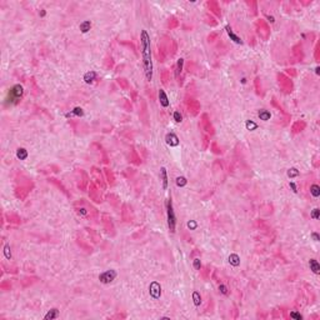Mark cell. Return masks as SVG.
I'll return each instance as SVG.
<instances>
[{
	"instance_id": "9",
	"label": "cell",
	"mask_w": 320,
	"mask_h": 320,
	"mask_svg": "<svg viewBox=\"0 0 320 320\" xmlns=\"http://www.w3.org/2000/svg\"><path fill=\"white\" fill-rule=\"evenodd\" d=\"M174 119H175V121H181V114H179V111H175V114H174Z\"/></svg>"
},
{
	"instance_id": "12",
	"label": "cell",
	"mask_w": 320,
	"mask_h": 320,
	"mask_svg": "<svg viewBox=\"0 0 320 320\" xmlns=\"http://www.w3.org/2000/svg\"><path fill=\"white\" fill-rule=\"evenodd\" d=\"M290 317H291V318H295V319H299V320H300V319H303L302 315H300V314H296V313H291V314H290Z\"/></svg>"
},
{
	"instance_id": "1",
	"label": "cell",
	"mask_w": 320,
	"mask_h": 320,
	"mask_svg": "<svg viewBox=\"0 0 320 320\" xmlns=\"http://www.w3.org/2000/svg\"><path fill=\"white\" fill-rule=\"evenodd\" d=\"M140 48H141L143 65H144L146 80L151 81V79H153V61H151V51H150V36L148 35L146 30H141Z\"/></svg>"
},
{
	"instance_id": "11",
	"label": "cell",
	"mask_w": 320,
	"mask_h": 320,
	"mask_svg": "<svg viewBox=\"0 0 320 320\" xmlns=\"http://www.w3.org/2000/svg\"><path fill=\"white\" fill-rule=\"evenodd\" d=\"M291 171H289V176H295V175H298L299 173L296 171V169H290Z\"/></svg>"
},
{
	"instance_id": "2",
	"label": "cell",
	"mask_w": 320,
	"mask_h": 320,
	"mask_svg": "<svg viewBox=\"0 0 320 320\" xmlns=\"http://www.w3.org/2000/svg\"><path fill=\"white\" fill-rule=\"evenodd\" d=\"M166 210H168V225H169V230L171 233L175 231V223H176V218L174 214V209H173V204H171V199H168L166 201Z\"/></svg>"
},
{
	"instance_id": "6",
	"label": "cell",
	"mask_w": 320,
	"mask_h": 320,
	"mask_svg": "<svg viewBox=\"0 0 320 320\" xmlns=\"http://www.w3.org/2000/svg\"><path fill=\"white\" fill-rule=\"evenodd\" d=\"M310 193L314 198H318L320 195V188L317 185V184H313V185L310 186Z\"/></svg>"
},
{
	"instance_id": "10",
	"label": "cell",
	"mask_w": 320,
	"mask_h": 320,
	"mask_svg": "<svg viewBox=\"0 0 320 320\" xmlns=\"http://www.w3.org/2000/svg\"><path fill=\"white\" fill-rule=\"evenodd\" d=\"M311 216H313L315 220H318V219H319V209H314V212H313V214H311Z\"/></svg>"
},
{
	"instance_id": "8",
	"label": "cell",
	"mask_w": 320,
	"mask_h": 320,
	"mask_svg": "<svg viewBox=\"0 0 320 320\" xmlns=\"http://www.w3.org/2000/svg\"><path fill=\"white\" fill-rule=\"evenodd\" d=\"M227 30H228V34H229V36H230V38H231V39H233V40H234V41H235V43H242V40H240V39H239V38H238V36H236V35H235V34H234V33H233V31H231V29H230V28H229V26H227Z\"/></svg>"
},
{
	"instance_id": "4",
	"label": "cell",
	"mask_w": 320,
	"mask_h": 320,
	"mask_svg": "<svg viewBox=\"0 0 320 320\" xmlns=\"http://www.w3.org/2000/svg\"><path fill=\"white\" fill-rule=\"evenodd\" d=\"M309 265H310V270H311V272L318 275V274L320 273V265H319L318 260H315V259H310Z\"/></svg>"
},
{
	"instance_id": "7",
	"label": "cell",
	"mask_w": 320,
	"mask_h": 320,
	"mask_svg": "<svg viewBox=\"0 0 320 320\" xmlns=\"http://www.w3.org/2000/svg\"><path fill=\"white\" fill-rule=\"evenodd\" d=\"M58 317H59V311L56 310V309H53V310L49 311L46 315H45V319H55V318H58Z\"/></svg>"
},
{
	"instance_id": "5",
	"label": "cell",
	"mask_w": 320,
	"mask_h": 320,
	"mask_svg": "<svg viewBox=\"0 0 320 320\" xmlns=\"http://www.w3.org/2000/svg\"><path fill=\"white\" fill-rule=\"evenodd\" d=\"M160 174H161V179H163V186H164V189H166V186H168L166 169H165V168H161V169H160Z\"/></svg>"
},
{
	"instance_id": "3",
	"label": "cell",
	"mask_w": 320,
	"mask_h": 320,
	"mask_svg": "<svg viewBox=\"0 0 320 320\" xmlns=\"http://www.w3.org/2000/svg\"><path fill=\"white\" fill-rule=\"evenodd\" d=\"M159 100H160L161 106H164V108H168V106H169V100H168V96H166V94H165V91H164L163 89H160V90H159Z\"/></svg>"
}]
</instances>
